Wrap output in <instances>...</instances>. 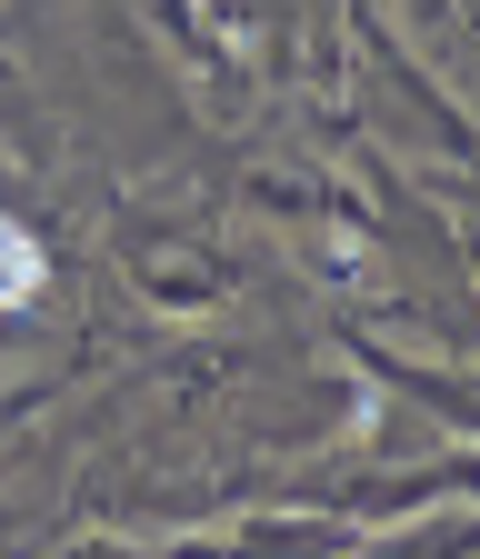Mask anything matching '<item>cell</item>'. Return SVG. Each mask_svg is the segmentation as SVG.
<instances>
[{"label":"cell","instance_id":"obj_1","mask_svg":"<svg viewBox=\"0 0 480 559\" xmlns=\"http://www.w3.org/2000/svg\"><path fill=\"white\" fill-rule=\"evenodd\" d=\"M31 290H40V260H31V240H21V230H0V300L21 310Z\"/></svg>","mask_w":480,"mask_h":559}]
</instances>
